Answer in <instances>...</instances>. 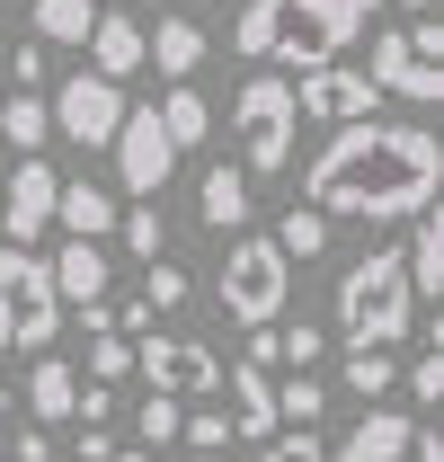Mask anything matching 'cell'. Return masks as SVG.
Listing matches in <instances>:
<instances>
[{
	"label": "cell",
	"instance_id": "1",
	"mask_svg": "<svg viewBox=\"0 0 444 462\" xmlns=\"http://www.w3.org/2000/svg\"><path fill=\"white\" fill-rule=\"evenodd\" d=\"M436 187H444V143L427 125L356 116V125H329V143L311 152L302 205L329 223H409L436 205Z\"/></svg>",
	"mask_w": 444,
	"mask_h": 462
},
{
	"label": "cell",
	"instance_id": "2",
	"mask_svg": "<svg viewBox=\"0 0 444 462\" xmlns=\"http://www.w3.org/2000/svg\"><path fill=\"white\" fill-rule=\"evenodd\" d=\"M329 311H338V338H347V346H400V338H409V320H418L400 249H365L356 267H338Z\"/></svg>",
	"mask_w": 444,
	"mask_h": 462
},
{
	"label": "cell",
	"instance_id": "3",
	"mask_svg": "<svg viewBox=\"0 0 444 462\" xmlns=\"http://www.w3.org/2000/svg\"><path fill=\"white\" fill-rule=\"evenodd\" d=\"M214 302H222V320H231V329H276L284 302H293V258H284L267 231H231Z\"/></svg>",
	"mask_w": 444,
	"mask_h": 462
},
{
	"label": "cell",
	"instance_id": "4",
	"mask_svg": "<svg viewBox=\"0 0 444 462\" xmlns=\"http://www.w3.org/2000/svg\"><path fill=\"white\" fill-rule=\"evenodd\" d=\"M365 80H374L383 98L436 107V98H444V27H436V9L409 18V27H383V36H374V62H365Z\"/></svg>",
	"mask_w": 444,
	"mask_h": 462
},
{
	"label": "cell",
	"instance_id": "5",
	"mask_svg": "<svg viewBox=\"0 0 444 462\" xmlns=\"http://www.w3.org/2000/svg\"><path fill=\"white\" fill-rule=\"evenodd\" d=\"M293 80H240V98H231V134H240V170L249 178H284L293 170Z\"/></svg>",
	"mask_w": 444,
	"mask_h": 462
},
{
	"label": "cell",
	"instance_id": "6",
	"mask_svg": "<svg viewBox=\"0 0 444 462\" xmlns=\"http://www.w3.org/2000/svg\"><path fill=\"white\" fill-rule=\"evenodd\" d=\"M374 9H383V0H276V54L267 62H293V71L338 62L356 36H365Z\"/></svg>",
	"mask_w": 444,
	"mask_h": 462
},
{
	"label": "cell",
	"instance_id": "7",
	"mask_svg": "<svg viewBox=\"0 0 444 462\" xmlns=\"http://www.w3.org/2000/svg\"><path fill=\"white\" fill-rule=\"evenodd\" d=\"M0 302H9V346L45 356L62 329V302H54V267L27 249V240H0Z\"/></svg>",
	"mask_w": 444,
	"mask_h": 462
},
{
	"label": "cell",
	"instance_id": "8",
	"mask_svg": "<svg viewBox=\"0 0 444 462\" xmlns=\"http://www.w3.org/2000/svg\"><path fill=\"white\" fill-rule=\"evenodd\" d=\"M134 374H152V392H169V401L222 392V356L205 338H169V329H143L134 338Z\"/></svg>",
	"mask_w": 444,
	"mask_h": 462
},
{
	"label": "cell",
	"instance_id": "9",
	"mask_svg": "<svg viewBox=\"0 0 444 462\" xmlns=\"http://www.w3.org/2000/svg\"><path fill=\"white\" fill-rule=\"evenodd\" d=\"M45 116H54V134H71L80 152H107V134L125 125V80H98V71H71L54 98H45Z\"/></svg>",
	"mask_w": 444,
	"mask_h": 462
},
{
	"label": "cell",
	"instance_id": "10",
	"mask_svg": "<svg viewBox=\"0 0 444 462\" xmlns=\"http://www.w3.org/2000/svg\"><path fill=\"white\" fill-rule=\"evenodd\" d=\"M107 152H116L125 196H161L169 170H178V152H169V134H161V116H152V107H125V125L107 134Z\"/></svg>",
	"mask_w": 444,
	"mask_h": 462
},
{
	"label": "cell",
	"instance_id": "11",
	"mask_svg": "<svg viewBox=\"0 0 444 462\" xmlns=\"http://www.w3.org/2000/svg\"><path fill=\"white\" fill-rule=\"evenodd\" d=\"M374 107H383V89L365 71H347V62H311L293 80V116H311V125H356V116H374Z\"/></svg>",
	"mask_w": 444,
	"mask_h": 462
},
{
	"label": "cell",
	"instance_id": "12",
	"mask_svg": "<svg viewBox=\"0 0 444 462\" xmlns=\"http://www.w3.org/2000/svg\"><path fill=\"white\" fill-rule=\"evenodd\" d=\"M54 187H62V170L45 161V152H27V161L9 170V187H0V231H9V240L54 231Z\"/></svg>",
	"mask_w": 444,
	"mask_h": 462
},
{
	"label": "cell",
	"instance_id": "13",
	"mask_svg": "<svg viewBox=\"0 0 444 462\" xmlns=\"http://www.w3.org/2000/svg\"><path fill=\"white\" fill-rule=\"evenodd\" d=\"M409 427H418L409 409L365 401V418H356V427L338 436V454H329V462H400V454H409Z\"/></svg>",
	"mask_w": 444,
	"mask_h": 462
},
{
	"label": "cell",
	"instance_id": "14",
	"mask_svg": "<svg viewBox=\"0 0 444 462\" xmlns=\"http://www.w3.org/2000/svg\"><path fill=\"white\" fill-rule=\"evenodd\" d=\"M80 45H89V71H98V80H134V71H143V18H125V9H98Z\"/></svg>",
	"mask_w": 444,
	"mask_h": 462
},
{
	"label": "cell",
	"instance_id": "15",
	"mask_svg": "<svg viewBox=\"0 0 444 462\" xmlns=\"http://www.w3.org/2000/svg\"><path fill=\"white\" fill-rule=\"evenodd\" d=\"M249 187H258V178L240 170V161H214V170H205V187H196V214H205V223L222 231V240H231V231H249V223H258Z\"/></svg>",
	"mask_w": 444,
	"mask_h": 462
},
{
	"label": "cell",
	"instance_id": "16",
	"mask_svg": "<svg viewBox=\"0 0 444 462\" xmlns=\"http://www.w3.org/2000/svg\"><path fill=\"white\" fill-rule=\"evenodd\" d=\"M400 267H409V302H444V214H409V240H400Z\"/></svg>",
	"mask_w": 444,
	"mask_h": 462
},
{
	"label": "cell",
	"instance_id": "17",
	"mask_svg": "<svg viewBox=\"0 0 444 462\" xmlns=\"http://www.w3.org/2000/svg\"><path fill=\"white\" fill-rule=\"evenodd\" d=\"M45 267H54V302L62 311L107 302V240H62V258H45Z\"/></svg>",
	"mask_w": 444,
	"mask_h": 462
},
{
	"label": "cell",
	"instance_id": "18",
	"mask_svg": "<svg viewBox=\"0 0 444 462\" xmlns=\"http://www.w3.org/2000/svg\"><path fill=\"white\" fill-rule=\"evenodd\" d=\"M143 62H152L161 80H196V62H205V27H196V18H161V27H143Z\"/></svg>",
	"mask_w": 444,
	"mask_h": 462
},
{
	"label": "cell",
	"instance_id": "19",
	"mask_svg": "<svg viewBox=\"0 0 444 462\" xmlns=\"http://www.w3.org/2000/svg\"><path fill=\"white\" fill-rule=\"evenodd\" d=\"M54 223L71 231V240H107L116 231V196L98 187V178H62L54 187Z\"/></svg>",
	"mask_w": 444,
	"mask_h": 462
},
{
	"label": "cell",
	"instance_id": "20",
	"mask_svg": "<svg viewBox=\"0 0 444 462\" xmlns=\"http://www.w3.org/2000/svg\"><path fill=\"white\" fill-rule=\"evenodd\" d=\"M71 392H80V374L45 346V356L27 365V418H36V427H71Z\"/></svg>",
	"mask_w": 444,
	"mask_h": 462
},
{
	"label": "cell",
	"instance_id": "21",
	"mask_svg": "<svg viewBox=\"0 0 444 462\" xmlns=\"http://www.w3.org/2000/svg\"><path fill=\"white\" fill-rule=\"evenodd\" d=\"M152 116H161L169 152H196V143L214 134V107H205V89H196V80H169V98H161Z\"/></svg>",
	"mask_w": 444,
	"mask_h": 462
},
{
	"label": "cell",
	"instance_id": "22",
	"mask_svg": "<svg viewBox=\"0 0 444 462\" xmlns=\"http://www.w3.org/2000/svg\"><path fill=\"white\" fill-rule=\"evenodd\" d=\"M0 143H9V152H45V143H54V116H45L36 89H9V107H0Z\"/></svg>",
	"mask_w": 444,
	"mask_h": 462
},
{
	"label": "cell",
	"instance_id": "23",
	"mask_svg": "<svg viewBox=\"0 0 444 462\" xmlns=\"http://www.w3.org/2000/svg\"><path fill=\"white\" fill-rule=\"evenodd\" d=\"M338 383H347L356 401H383L391 383H400V356H391V346H347V365H338Z\"/></svg>",
	"mask_w": 444,
	"mask_h": 462
},
{
	"label": "cell",
	"instance_id": "24",
	"mask_svg": "<svg viewBox=\"0 0 444 462\" xmlns=\"http://www.w3.org/2000/svg\"><path fill=\"white\" fill-rule=\"evenodd\" d=\"M267 240H276L284 258L302 267V258H320V249H329V214H311V205H284V214H276V231H267Z\"/></svg>",
	"mask_w": 444,
	"mask_h": 462
},
{
	"label": "cell",
	"instance_id": "25",
	"mask_svg": "<svg viewBox=\"0 0 444 462\" xmlns=\"http://www.w3.org/2000/svg\"><path fill=\"white\" fill-rule=\"evenodd\" d=\"M27 18H36V45H80L89 18H98V0H36Z\"/></svg>",
	"mask_w": 444,
	"mask_h": 462
},
{
	"label": "cell",
	"instance_id": "26",
	"mask_svg": "<svg viewBox=\"0 0 444 462\" xmlns=\"http://www.w3.org/2000/svg\"><path fill=\"white\" fill-rule=\"evenodd\" d=\"M320 409H329V383L320 374H284L276 383V427H320Z\"/></svg>",
	"mask_w": 444,
	"mask_h": 462
},
{
	"label": "cell",
	"instance_id": "27",
	"mask_svg": "<svg viewBox=\"0 0 444 462\" xmlns=\"http://www.w3.org/2000/svg\"><path fill=\"white\" fill-rule=\"evenodd\" d=\"M125 249L152 267V258H169V223H161V196H134V214H125Z\"/></svg>",
	"mask_w": 444,
	"mask_h": 462
},
{
	"label": "cell",
	"instance_id": "28",
	"mask_svg": "<svg viewBox=\"0 0 444 462\" xmlns=\"http://www.w3.org/2000/svg\"><path fill=\"white\" fill-rule=\"evenodd\" d=\"M178 302H196L187 267H178V258H152V267H143V311L161 320V311H178Z\"/></svg>",
	"mask_w": 444,
	"mask_h": 462
},
{
	"label": "cell",
	"instance_id": "29",
	"mask_svg": "<svg viewBox=\"0 0 444 462\" xmlns=\"http://www.w3.org/2000/svg\"><path fill=\"white\" fill-rule=\"evenodd\" d=\"M231 45H240V62H267V54H276V0H240Z\"/></svg>",
	"mask_w": 444,
	"mask_h": 462
},
{
	"label": "cell",
	"instance_id": "30",
	"mask_svg": "<svg viewBox=\"0 0 444 462\" xmlns=\"http://www.w3.org/2000/svg\"><path fill=\"white\" fill-rule=\"evenodd\" d=\"M320 356H329V329H320V320H276V365L302 374V365H320Z\"/></svg>",
	"mask_w": 444,
	"mask_h": 462
},
{
	"label": "cell",
	"instance_id": "31",
	"mask_svg": "<svg viewBox=\"0 0 444 462\" xmlns=\"http://www.w3.org/2000/svg\"><path fill=\"white\" fill-rule=\"evenodd\" d=\"M125 374H134V338L98 329V338H89V356H80V383H125Z\"/></svg>",
	"mask_w": 444,
	"mask_h": 462
},
{
	"label": "cell",
	"instance_id": "32",
	"mask_svg": "<svg viewBox=\"0 0 444 462\" xmlns=\"http://www.w3.org/2000/svg\"><path fill=\"white\" fill-rule=\"evenodd\" d=\"M178 436H187V445H196V454H222V445H240V436H231V418H222V409H178Z\"/></svg>",
	"mask_w": 444,
	"mask_h": 462
},
{
	"label": "cell",
	"instance_id": "33",
	"mask_svg": "<svg viewBox=\"0 0 444 462\" xmlns=\"http://www.w3.org/2000/svg\"><path fill=\"white\" fill-rule=\"evenodd\" d=\"M258 462H329V445L311 427H276V436H258Z\"/></svg>",
	"mask_w": 444,
	"mask_h": 462
},
{
	"label": "cell",
	"instance_id": "34",
	"mask_svg": "<svg viewBox=\"0 0 444 462\" xmlns=\"http://www.w3.org/2000/svg\"><path fill=\"white\" fill-rule=\"evenodd\" d=\"M400 374H409V401H418V409H436V401H444V338L427 346V356H409Z\"/></svg>",
	"mask_w": 444,
	"mask_h": 462
},
{
	"label": "cell",
	"instance_id": "35",
	"mask_svg": "<svg viewBox=\"0 0 444 462\" xmlns=\"http://www.w3.org/2000/svg\"><path fill=\"white\" fill-rule=\"evenodd\" d=\"M178 409H187V401L152 392V401H143V418H134V436H143V445H169V436H178Z\"/></svg>",
	"mask_w": 444,
	"mask_h": 462
},
{
	"label": "cell",
	"instance_id": "36",
	"mask_svg": "<svg viewBox=\"0 0 444 462\" xmlns=\"http://www.w3.org/2000/svg\"><path fill=\"white\" fill-rule=\"evenodd\" d=\"M71 418L80 427H116V383H80L71 392Z\"/></svg>",
	"mask_w": 444,
	"mask_h": 462
},
{
	"label": "cell",
	"instance_id": "37",
	"mask_svg": "<svg viewBox=\"0 0 444 462\" xmlns=\"http://www.w3.org/2000/svg\"><path fill=\"white\" fill-rule=\"evenodd\" d=\"M36 80H45V45H36V36H27V45H18V54H9V89H36Z\"/></svg>",
	"mask_w": 444,
	"mask_h": 462
},
{
	"label": "cell",
	"instance_id": "38",
	"mask_svg": "<svg viewBox=\"0 0 444 462\" xmlns=\"http://www.w3.org/2000/svg\"><path fill=\"white\" fill-rule=\"evenodd\" d=\"M9 454H18V462H54V427H27V436H18Z\"/></svg>",
	"mask_w": 444,
	"mask_h": 462
},
{
	"label": "cell",
	"instance_id": "39",
	"mask_svg": "<svg viewBox=\"0 0 444 462\" xmlns=\"http://www.w3.org/2000/svg\"><path fill=\"white\" fill-rule=\"evenodd\" d=\"M400 462H444V436H436V427H409V454H400Z\"/></svg>",
	"mask_w": 444,
	"mask_h": 462
},
{
	"label": "cell",
	"instance_id": "40",
	"mask_svg": "<svg viewBox=\"0 0 444 462\" xmlns=\"http://www.w3.org/2000/svg\"><path fill=\"white\" fill-rule=\"evenodd\" d=\"M400 9H409V18H427V9H444V0H400Z\"/></svg>",
	"mask_w": 444,
	"mask_h": 462
},
{
	"label": "cell",
	"instance_id": "41",
	"mask_svg": "<svg viewBox=\"0 0 444 462\" xmlns=\"http://www.w3.org/2000/svg\"><path fill=\"white\" fill-rule=\"evenodd\" d=\"M9 18H18V0H0V36H9Z\"/></svg>",
	"mask_w": 444,
	"mask_h": 462
},
{
	"label": "cell",
	"instance_id": "42",
	"mask_svg": "<svg viewBox=\"0 0 444 462\" xmlns=\"http://www.w3.org/2000/svg\"><path fill=\"white\" fill-rule=\"evenodd\" d=\"M0 356H9V302H0Z\"/></svg>",
	"mask_w": 444,
	"mask_h": 462
},
{
	"label": "cell",
	"instance_id": "43",
	"mask_svg": "<svg viewBox=\"0 0 444 462\" xmlns=\"http://www.w3.org/2000/svg\"><path fill=\"white\" fill-rule=\"evenodd\" d=\"M116 462H152V445H134V454H116Z\"/></svg>",
	"mask_w": 444,
	"mask_h": 462
},
{
	"label": "cell",
	"instance_id": "44",
	"mask_svg": "<svg viewBox=\"0 0 444 462\" xmlns=\"http://www.w3.org/2000/svg\"><path fill=\"white\" fill-rule=\"evenodd\" d=\"M0 427H9V383H0Z\"/></svg>",
	"mask_w": 444,
	"mask_h": 462
},
{
	"label": "cell",
	"instance_id": "45",
	"mask_svg": "<svg viewBox=\"0 0 444 462\" xmlns=\"http://www.w3.org/2000/svg\"><path fill=\"white\" fill-rule=\"evenodd\" d=\"M187 462H222V454H187Z\"/></svg>",
	"mask_w": 444,
	"mask_h": 462
},
{
	"label": "cell",
	"instance_id": "46",
	"mask_svg": "<svg viewBox=\"0 0 444 462\" xmlns=\"http://www.w3.org/2000/svg\"><path fill=\"white\" fill-rule=\"evenodd\" d=\"M143 9H152V0H143Z\"/></svg>",
	"mask_w": 444,
	"mask_h": 462
}]
</instances>
